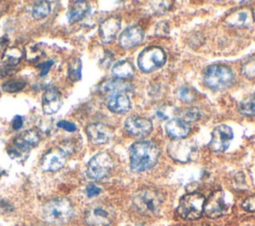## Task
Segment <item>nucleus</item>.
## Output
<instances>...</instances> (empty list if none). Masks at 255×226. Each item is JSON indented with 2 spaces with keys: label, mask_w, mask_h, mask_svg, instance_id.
I'll return each mask as SVG.
<instances>
[{
  "label": "nucleus",
  "mask_w": 255,
  "mask_h": 226,
  "mask_svg": "<svg viewBox=\"0 0 255 226\" xmlns=\"http://www.w3.org/2000/svg\"><path fill=\"white\" fill-rule=\"evenodd\" d=\"M53 65H54V61L53 60H49V61L43 62L40 65H38L37 67L40 70V76L41 77H45L49 73V71H50V69H51V67Z\"/></svg>",
  "instance_id": "obj_36"
},
{
  "label": "nucleus",
  "mask_w": 255,
  "mask_h": 226,
  "mask_svg": "<svg viewBox=\"0 0 255 226\" xmlns=\"http://www.w3.org/2000/svg\"><path fill=\"white\" fill-rule=\"evenodd\" d=\"M241 72L248 79H255V54L245 60L242 65Z\"/></svg>",
  "instance_id": "obj_30"
},
{
  "label": "nucleus",
  "mask_w": 255,
  "mask_h": 226,
  "mask_svg": "<svg viewBox=\"0 0 255 226\" xmlns=\"http://www.w3.org/2000/svg\"><path fill=\"white\" fill-rule=\"evenodd\" d=\"M106 105L112 112L117 113H127L130 109L129 98L127 93L123 91L109 92L106 98Z\"/></svg>",
  "instance_id": "obj_15"
},
{
  "label": "nucleus",
  "mask_w": 255,
  "mask_h": 226,
  "mask_svg": "<svg viewBox=\"0 0 255 226\" xmlns=\"http://www.w3.org/2000/svg\"><path fill=\"white\" fill-rule=\"evenodd\" d=\"M12 73V69L8 67H0V79L4 78L5 76Z\"/></svg>",
  "instance_id": "obj_39"
},
{
  "label": "nucleus",
  "mask_w": 255,
  "mask_h": 226,
  "mask_svg": "<svg viewBox=\"0 0 255 226\" xmlns=\"http://www.w3.org/2000/svg\"><path fill=\"white\" fill-rule=\"evenodd\" d=\"M112 73L118 79H127L130 78L133 75L134 69L130 62L127 60H122L114 65Z\"/></svg>",
  "instance_id": "obj_23"
},
{
  "label": "nucleus",
  "mask_w": 255,
  "mask_h": 226,
  "mask_svg": "<svg viewBox=\"0 0 255 226\" xmlns=\"http://www.w3.org/2000/svg\"><path fill=\"white\" fill-rule=\"evenodd\" d=\"M114 167L112 156L108 152H99L94 155L87 165V173L93 179L107 177Z\"/></svg>",
  "instance_id": "obj_9"
},
{
  "label": "nucleus",
  "mask_w": 255,
  "mask_h": 226,
  "mask_svg": "<svg viewBox=\"0 0 255 226\" xmlns=\"http://www.w3.org/2000/svg\"><path fill=\"white\" fill-rule=\"evenodd\" d=\"M125 127L128 134L134 137H144L151 131L152 123L148 118L131 115L126 119Z\"/></svg>",
  "instance_id": "obj_13"
},
{
  "label": "nucleus",
  "mask_w": 255,
  "mask_h": 226,
  "mask_svg": "<svg viewBox=\"0 0 255 226\" xmlns=\"http://www.w3.org/2000/svg\"><path fill=\"white\" fill-rule=\"evenodd\" d=\"M253 22V13L248 8H240L231 14H229L226 18V23L235 27H247L251 25Z\"/></svg>",
  "instance_id": "obj_20"
},
{
  "label": "nucleus",
  "mask_w": 255,
  "mask_h": 226,
  "mask_svg": "<svg viewBox=\"0 0 255 226\" xmlns=\"http://www.w3.org/2000/svg\"><path fill=\"white\" fill-rule=\"evenodd\" d=\"M51 12V5L48 1L37 2L32 8V15L35 19H42Z\"/></svg>",
  "instance_id": "obj_26"
},
{
  "label": "nucleus",
  "mask_w": 255,
  "mask_h": 226,
  "mask_svg": "<svg viewBox=\"0 0 255 226\" xmlns=\"http://www.w3.org/2000/svg\"><path fill=\"white\" fill-rule=\"evenodd\" d=\"M239 112L248 116L255 115V96H250L239 104Z\"/></svg>",
  "instance_id": "obj_27"
},
{
  "label": "nucleus",
  "mask_w": 255,
  "mask_h": 226,
  "mask_svg": "<svg viewBox=\"0 0 255 226\" xmlns=\"http://www.w3.org/2000/svg\"><path fill=\"white\" fill-rule=\"evenodd\" d=\"M159 149L150 140H140L130 146V168L135 172H141L151 168L157 161Z\"/></svg>",
  "instance_id": "obj_1"
},
{
  "label": "nucleus",
  "mask_w": 255,
  "mask_h": 226,
  "mask_svg": "<svg viewBox=\"0 0 255 226\" xmlns=\"http://www.w3.org/2000/svg\"><path fill=\"white\" fill-rule=\"evenodd\" d=\"M228 204L225 200V194L222 190L212 192L204 203L203 212L209 218H217L227 213Z\"/></svg>",
  "instance_id": "obj_11"
},
{
  "label": "nucleus",
  "mask_w": 255,
  "mask_h": 226,
  "mask_svg": "<svg viewBox=\"0 0 255 226\" xmlns=\"http://www.w3.org/2000/svg\"><path fill=\"white\" fill-rule=\"evenodd\" d=\"M26 86V82L23 80H9L2 84V90L5 93H18L22 91Z\"/></svg>",
  "instance_id": "obj_28"
},
{
  "label": "nucleus",
  "mask_w": 255,
  "mask_h": 226,
  "mask_svg": "<svg viewBox=\"0 0 255 226\" xmlns=\"http://www.w3.org/2000/svg\"><path fill=\"white\" fill-rule=\"evenodd\" d=\"M195 96H196V92L190 87H182L178 92L179 99L187 103L192 102L195 99Z\"/></svg>",
  "instance_id": "obj_32"
},
{
  "label": "nucleus",
  "mask_w": 255,
  "mask_h": 226,
  "mask_svg": "<svg viewBox=\"0 0 255 226\" xmlns=\"http://www.w3.org/2000/svg\"><path fill=\"white\" fill-rule=\"evenodd\" d=\"M102 189L95 185V184H89L87 187H86V194L89 196V197H94V196H97L101 193Z\"/></svg>",
  "instance_id": "obj_37"
},
{
  "label": "nucleus",
  "mask_w": 255,
  "mask_h": 226,
  "mask_svg": "<svg viewBox=\"0 0 255 226\" xmlns=\"http://www.w3.org/2000/svg\"><path fill=\"white\" fill-rule=\"evenodd\" d=\"M163 203L162 194L150 187L139 189L132 197V204L135 209L142 215H156Z\"/></svg>",
  "instance_id": "obj_2"
},
{
  "label": "nucleus",
  "mask_w": 255,
  "mask_h": 226,
  "mask_svg": "<svg viewBox=\"0 0 255 226\" xmlns=\"http://www.w3.org/2000/svg\"><path fill=\"white\" fill-rule=\"evenodd\" d=\"M201 115V113L198 108L190 107V108H184L179 112L180 119L187 122V121H195L197 120Z\"/></svg>",
  "instance_id": "obj_29"
},
{
  "label": "nucleus",
  "mask_w": 255,
  "mask_h": 226,
  "mask_svg": "<svg viewBox=\"0 0 255 226\" xmlns=\"http://www.w3.org/2000/svg\"><path fill=\"white\" fill-rule=\"evenodd\" d=\"M205 198L198 192H192L184 195L178 204L177 213L180 217L187 220L199 218L204 209Z\"/></svg>",
  "instance_id": "obj_5"
},
{
  "label": "nucleus",
  "mask_w": 255,
  "mask_h": 226,
  "mask_svg": "<svg viewBox=\"0 0 255 226\" xmlns=\"http://www.w3.org/2000/svg\"><path fill=\"white\" fill-rule=\"evenodd\" d=\"M63 105L62 94L55 87L48 88L42 96V109L46 114L57 113Z\"/></svg>",
  "instance_id": "obj_16"
},
{
  "label": "nucleus",
  "mask_w": 255,
  "mask_h": 226,
  "mask_svg": "<svg viewBox=\"0 0 255 226\" xmlns=\"http://www.w3.org/2000/svg\"><path fill=\"white\" fill-rule=\"evenodd\" d=\"M22 57H23V54L18 48L10 47L6 49L5 53L3 54L2 63L4 64L5 67H8V68L15 67L21 62Z\"/></svg>",
  "instance_id": "obj_24"
},
{
  "label": "nucleus",
  "mask_w": 255,
  "mask_h": 226,
  "mask_svg": "<svg viewBox=\"0 0 255 226\" xmlns=\"http://www.w3.org/2000/svg\"><path fill=\"white\" fill-rule=\"evenodd\" d=\"M165 60L166 55L164 51L159 47L151 46L143 49L140 52L137 58V64L142 72L149 73L162 67Z\"/></svg>",
  "instance_id": "obj_8"
},
{
  "label": "nucleus",
  "mask_w": 255,
  "mask_h": 226,
  "mask_svg": "<svg viewBox=\"0 0 255 226\" xmlns=\"http://www.w3.org/2000/svg\"><path fill=\"white\" fill-rule=\"evenodd\" d=\"M57 126L64 129V130H67L69 132H74V131L77 130V125L74 122H71V121H68V120L58 121Z\"/></svg>",
  "instance_id": "obj_35"
},
{
  "label": "nucleus",
  "mask_w": 255,
  "mask_h": 226,
  "mask_svg": "<svg viewBox=\"0 0 255 226\" xmlns=\"http://www.w3.org/2000/svg\"><path fill=\"white\" fill-rule=\"evenodd\" d=\"M142 40V29L139 26H130L122 32L119 38V44L124 49H130L139 45Z\"/></svg>",
  "instance_id": "obj_18"
},
{
  "label": "nucleus",
  "mask_w": 255,
  "mask_h": 226,
  "mask_svg": "<svg viewBox=\"0 0 255 226\" xmlns=\"http://www.w3.org/2000/svg\"><path fill=\"white\" fill-rule=\"evenodd\" d=\"M74 215V207L66 198H56L47 202L43 208L44 219L51 224L67 223Z\"/></svg>",
  "instance_id": "obj_3"
},
{
  "label": "nucleus",
  "mask_w": 255,
  "mask_h": 226,
  "mask_svg": "<svg viewBox=\"0 0 255 226\" xmlns=\"http://www.w3.org/2000/svg\"><path fill=\"white\" fill-rule=\"evenodd\" d=\"M40 141V135L33 129H27L18 134L14 139V147L9 150L11 157H19L27 153L30 148L36 146Z\"/></svg>",
  "instance_id": "obj_10"
},
{
  "label": "nucleus",
  "mask_w": 255,
  "mask_h": 226,
  "mask_svg": "<svg viewBox=\"0 0 255 226\" xmlns=\"http://www.w3.org/2000/svg\"><path fill=\"white\" fill-rule=\"evenodd\" d=\"M232 138L233 131L231 127L227 124H220L213 129L208 146L212 151L222 152L228 148Z\"/></svg>",
  "instance_id": "obj_12"
},
{
  "label": "nucleus",
  "mask_w": 255,
  "mask_h": 226,
  "mask_svg": "<svg viewBox=\"0 0 255 226\" xmlns=\"http://www.w3.org/2000/svg\"><path fill=\"white\" fill-rule=\"evenodd\" d=\"M121 28V19L117 16H111L103 21L99 28L100 38L103 43L112 42Z\"/></svg>",
  "instance_id": "obj_19"
},
{
  "label": "nucleus",
  "mask_w": 255,
  "mask_h": 226,
  "mask_svg": "<svg viewBox=\"0 0 255 226\" xmlns=\"http://www.w3.org/2000/svg\"><path fill=\"white\" fill-rule=\"evenodd\" d=\"M168 155L179 162H188L197 157L198 150L196 144L192 140L176 139L167 145Z\"/></svg>",
  "instance_id": "obj_7"
},
{
  "label": "nucleus",
  "mask_w": 255,
  "mask_h": 226,
  "mask_svg": "<svg viewBox=\"0 0 255 226\" xmlns=\"http://www.w3.org/2000/svg\"><path fill=\"white\" fill-rule=\"evenodd\" d=\"M242 207L248 212H255V194L246 198L242 203Z\"/></svg>",
  "instance_id": "obj_34"
},
{
  "label": "nucleus",
  "mask_w": 255,
  "mask_h": 226,
  "mask_svg": "<svg viewBox=\"0 0 255 226\" xmlns=\"http://www.w3.org/2000/svg\"><path fill=\"white\" fill-rule=\"evenodd\" d=\"M190 131V127L187 123L180 118H171L165 124L166 134L173 139H181L187 136Z\"/></svg>",
  "instance_id": "obj_21"
},
{
  "label": "nucleus",
  "mask_w": 255,
  "mask_h": 226,
  "mask_svg": "<svg viewBox=\"0 0 255 226\" xmlns=\"http://www.w3.org/2000/svg\"><path fill=\"white\" fill-rule=\"evenodd\" d=\"M86 133L93 143L104 144L107 143L112 138L114 130L105 123L96 122L88 125Z\"/></svg>",
  "instance_id": "obj_17"
},
{
  "label": "nucleus",
  "mask_w": 255,
  "mask_h": 226,
  "mask_svg": "<svg viewBox=\"0 0 255 226\" xmlns=\"http://www.w3.org/2000/svg\"><path fill=\"white\" fill-rule=\"evenodd\" d=\"M68 76L72 81H79L82 77V63L80 59L73 61L68 70Z\"/></svg>",
  "instance_id": "obj_31"
},
{
  "label": "nucleus",
  "mask_w": 255,
  "mask_h": 226,
  "mask_svg": "<svg viewBox=\"0 0 255 226\" xmlns=\"http://www.w3.org/2000/svg\"><path fill=\"white\" fill-rule=\"evenodd\" d=\"M66 153L60 147L49 149L41 159V168L45 171H57L66 163Z\"/></svg>",
  "instance_id": "obj_14"
},
{
  "label": "nucleus",
  "mask_w": 255,
  "mask_h": 226,
  "mask_svg": "<svg viewBox=\"0 0 255 226\" xmlns=\"http://www.w3.org/2000/svg\"><path fill=\"white\" fill-rule=\"evenodd\" d=\"M234 79L232 70L224 65L209 66L203 75L205 85L214 90H222L231 86Z\"/></svg>",
  "instance_id": "obj_4"
},
{
  "label": "nucleus",
  "mask_w": 255,
  "mask_h": 226,
  "mask_svg": "<svg viewBox=\"0 0 255 226\" xmlns=\"http://www.w3.org/2000/svg\"><path fill=\"white\" fill-rule=\"evenodd\" d=\"M115 216V211L111 206L96 203L86 210L85 221L89 226H110Z\"/></svg>",
  "instance_id": "obj_6"
},
{
  "label": "nucleus",
  "mask_w": 255,
  "mask_h": 226,
  "mask_svg": "<svg viewBox=\"0 0 255 226\" xmlns=\"http://www.w3.org/2000/svg\"><path fill=\"white\" fill-rule=\"evenodd\" d=\"M102 89L104 92H112V91L128 92L131 89V87H130V84L128 83H125L119 80H110L102 86Z\"/></svg>",
  "instance_id": "obj_25"
},
{
  "label": "nucleus",
  "mask_w": 255,
  "mask_h": 226,
  "mask_svg": "<svg viewBox=\"0 0 255 226\" xmlns=\"http://www.w3.org/2000/svg\"><path fill=\"white\" fill-rule=\"evenodd\" d=\"M23 125V117L21 115H16L12 122V127L14 130H19Z\"/></svg>",
  "instance_id": "obj_38"
},
{
  "label": "nucleus",
  "mask_w": 255,
  "mask_h": 226,
  "mask_svg": "<svg viewBox=\"0 0 255 226\" xmlns=\"http://www.w3.org/2000/svg\"><path fill=\"white\" fill-rule=\"evenodd\" d=\"M174 111L175 110L173 109V107L168 105H162L155 110V115L159 119H166L170 117L171 114H173Z\"/></svg>",
  "instance_id": "obj_33"
},
{
  "label": "nucleus",
  "mask_w": 255,
  "mask_h": 226,
  "mask_svg": "<svg viewBox=\"0 0 255 226\" xmlns=\"http://www.w3.org/2000/svg\"><path fill=\"white\" fill-rule=\"evenodd\" d=\"M90 6L86 1L73 2V5L70 7V10L67 14L69 23L73 24L82 20L87 15Z\"/></svg>",
  "instance_id": "obj_22"
}]
</instances>
